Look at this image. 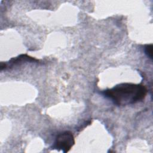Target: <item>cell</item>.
Here are the masks:
<instances>
[{
    "label": "cell",
    "mask_w": 153,
    "mask_h": 153,
    "mask_svg": "<svg viewBox=\"0 0 153 153\" xmlns=\"http://www.w3.org/2000/svg\"><path fill=\"white\" fill-rule=\"evenodd\" d=\"M148 93L146 87L139 84L121 83L101 92L117 106H126L142 101Z\"/></svg>",
    "instance_id": "cell-1"
},
{
    "label": "cell",
    "mask_w": 153,
    "mask_h": 153,
    "mask_svg": "<svg viewBox=\"0 0 153 153\" xmlns=\"http://www.w3.org/2000/svg\"><path fill=\"white\" fill-rule=\"evenodd\" d=\"M75 144L74 136L72 132L65 131L59 133L56 137L53 148L66 153L68 152Z\"/></svg>",
    "instance_id": "cell-2"
},
{
    "label": "cell",
    "mask_w": 153,
    "mask_h": 153,
    "mask_svg": "<svg viewBox=\"0 0 153 153\" xmlns=\"http://www.w3.org/2000/svg\"><path fill=\"white\" fill-rule=\"evenodd\" d=\"M39 60L29 56L26 54H22L18 57H14L11 59L7 63H1V71L3 69H6L7 68H11L16 65H19L25 62H38Z\"/></svg>",
    "instance_id": "cell-3"
},
{
    "label": "cell",
    "mask_w": 153,
    "mask_h": 153,
    "mask_svg": "<svg viewBox=\"0 0 153 153\" xmlns=\"http://www.w3.org/2000/svg\"><path fill=\"white\" fill-rule=\"evenodd\" d=\"M145 54L151 59H152V44H147L144 47Z\"/></svg>",
    "instance_id": "cell-4"
}]
</instances>
